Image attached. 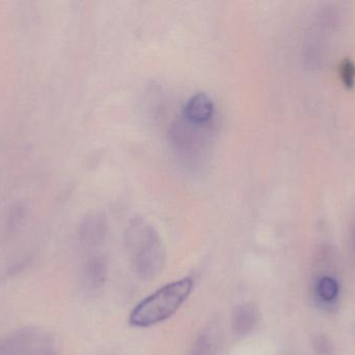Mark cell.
Segmentation results:
<instances>
[{
    "label": "cell",
    "mask_w": 355,
    "mask_h": 355,
    "mask_svg": "<svg viewBox=\"0 0 355 355\" xmlns=\"http://www.w3.org/2000/svg\"><path fill=\"white\" fill-rule=\"evenodd\" d=\"M124 246L133 272L141 281L157 279L166 263V248L157 229L135 217L125 229Z\"/></svg>",
    "instance_id": "1"
},
{
    "label": "cell",
    "mask_w": 355,
    "mask_h": 355,
    "mask_svg": "<svg viewBox=\"0 0 355 355\" xmlns=\"http://www.w3.org/2000/svg\"><path fill=\"white\" fill-rule=\"evenodd\" d=\"M193 285V279L187 276L154 292L133 308L129 316L131 327L148 329L172 318L189 298Z\"/></svg>",
    "instance_id": "2"
},
{
    "label": "cell",
    "mask_w": 355,
    "mask_h": 355,
    "mask_svg": "<svg viewBox=\"0 0 355 355\" xmlns=\"http://www.w3.org/2000/svg\"><path fill=\"white\" fill-rule=\"evenodd\" d=\"M0 355H58V345L44 329L24 327L0 339Z\"/></svg>",
    "instance_id": "3"
},
{
    "label": "cell",
    "mask_w": 355,
    "mask_h": 355,
    "mask_svg": "<svg viewBox=\"0 0 355 355\" xmlns=\"http://www.w3.org/2000/svg\"><path fill=\"white\" fill-rule=\"evenodd\" d=\"M107 274V260L105 256L101 254H91L81 266V285L87 291H98L105 285Z\"/></svg>",
    "instance_id": "4"
},
{
    "label": "cell",
    "mask_w": 355,
    "mask_h": 355,
    "mask_svg": "<svg viewBox=\"0 0 355 355\" xmlns=\"http://www.w3.org/2000/svg\"><path fill=\"white\" fill-rule=\"evenodd\" d=\"M215 104L208 94L196 93L188 98L183 108L184 120L196 126H205L209 124L214 116Z\"/></svg>",
    "instance_id": "5"
},
{
    "label": "cell",
    "mask_w": 355,
    "mask_h": 355,
    "mask_svg": "<svg viewBox=\"0 0 355 355\" xmlns=\"http://www.w3.org/2000/svg\"><path fill=\"white\" fill-rule=\"evenodd\" d=\"M107 221L102 215L87 217L78 231L79 241L83 247L95 248L101 245L107 237Z\"/></svg>",
    "instance_id": "6"
},
{
    "label": "cell",
    "mask_w": 355,
    "mask_h": 355,
    "mask_svg": "<svg viewBox=\"0 0 355 355\" xmlns=\"http://www.w3.org/2000/svg\"><path fill=\"white\" fill-rule=\"evenodd\" d=\"M259 321L260 312L254 304H240L232 315V329L238 337H246L257 329Z\"/></svg>",
    "instance_id": "7"
},
{
    "label": "cell",
    "mask_w": 355,
    "mask_h": 355,
    "mask_svg": "<svg viewBox=\"0 0 355 355\" xmlns=\"http://www.w3.org/2000/svg\"><path fill=\"white\" fill-rule=\"evenodd\" d=\"M219 345V333L214 327L204 329L192 344L189 355H215Z\"/></svg>",
    "instance_id": "8"
},
{
    "label": "cell",
    "mask_w": 355,
    "mask_h": 355,
    "mask_svg": "<svg viewBox=\"0 0 355 355\" xmlns=\"http://www.w3.org/2000/svg\"><path fill=\"white\" fill-rule=\"evenodd\" d=\"M339 283L336 279L324 276L319 279L316 286V294L319 304L325 310L331 311L333 306L337 304V297L339 295Z\"/></svg>",
    "instance_id": "9"
},
{
    "label": "cell",
    "mask_w": 355,
    "mask_h": 355,
    "mask_svg": "<svg viewBox=\"0 0 355 355\" xmlns=\"http://www.w3.org/2000/svg\"><path fill=\"white\" fill-rule=\"evenodd\" d=\"M311 345L317 355H335L336 347L329 336L317 333L311 337Z\"/></svg>",
    "instance_id": "10"
},
{
    "label": "cell",
    "mask_w": 355,
    "mask_h": 355,
    "mask_svg": "<svg viewBox=\"0 0 355 355\" xmlns=\"http://www.w3.org/2000/svg\"><path fill=\"white\" fill-rule=\"evenodd\" d=\"M341 76L347 87H352L355 81V65L350 58H346L341 64Z\"/></svg>",
    "instance_id": "11"
},
{
    "label": "cell",
    "mask_w": 355,
    "mask_h": 355,
    "mask_svg": "<svg viewBox=\"0 0 355 355\" xmlns=\"http://www.w3.org/2000/svg\"><path fill=\"white\" fill-rule=\"evenodd\" d=\"M350 233H352V245H354V250L355 254V214L352 217V222H350Z\"/></svg>",
    "instance_id": "12"
}]
</instances>
